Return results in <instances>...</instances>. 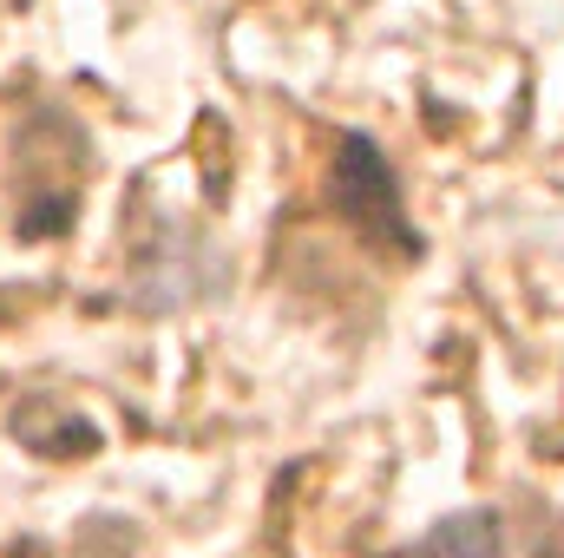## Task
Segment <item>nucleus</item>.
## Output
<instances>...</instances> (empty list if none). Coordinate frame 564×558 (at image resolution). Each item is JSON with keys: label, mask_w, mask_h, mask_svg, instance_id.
Instances as JSON below:
<instances>
[{"label": "nucleus", "mask_w": 564, "mask_h": 558, "mask_svg": "<svg viewBox=\"0 0 564 558\" xmlns=\"http://www.w3.org/2000/svg\"><path fill=\"white\" fill-rule=\"evenodd\" d=\"M328 191H335V211L375 237V244H394V250H414V230H408V211H401V184L381 158V144L348 132L335 144V171H328Z\"/></svg>", "instance_id": "obj_1"}, {"label": "nucleus", "mask_w": 564, "mask_h": 558, "mask_svg": "<svg viewBox=\"0 0 564 558\" xmlns=\"http://www.w3.org/2000/svg\"><path fill=\"white\" fill-rule=\"evenodd\" d=\"M433 558H499V519H453L433 533Z\"/></svg>", "instance_id": "obj_2"}, {"label": "nucleus", "mask_w": 564, "mask_h": 558, "mask_svg": "<svg viewBox=\"0 0 564 558\" xmlns=\"http://www.w3.org/2000/svg\"><path fill=\"white\" fill-rule=\"evenodd\" d=\"M539 558H564V526H558V539H552V546H545Z\"/></svg>", "instance_id": "obj_3"}]
</instances>
